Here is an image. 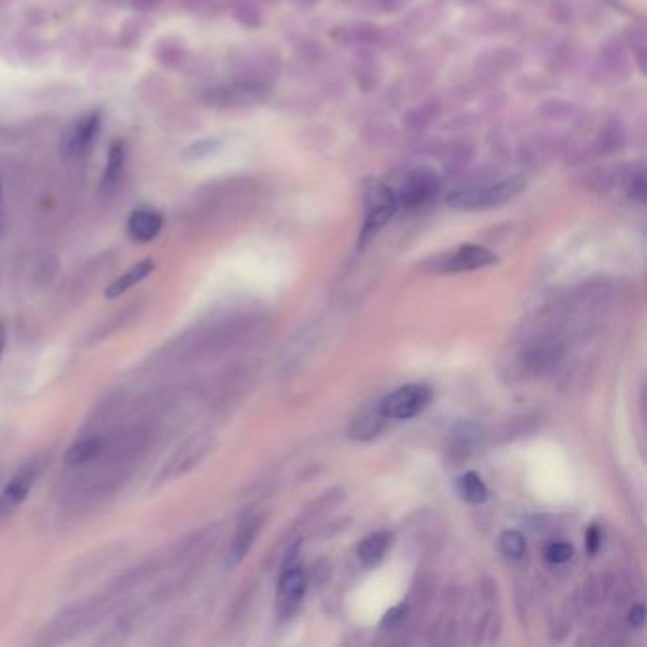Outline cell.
Masks as SVG:
<instances>
[{"label":"cell","mask_w":647,"mask_h":647,"mask_svg":"<svg viewBox=\"0 0 647 647\" xmlns=\"http://www.w3.org/2000/svg\"><path fill=\"white\" fill-rule=\"evenodd\" d=\"M164 226V217L156 209H137L130 215L128 221V236L137 243H148L156 240L158 234L162 232Z\"/></svg>","instance_id":"cell-8"},{"label":"cell","mask_w":647,"mask_h":647,"mask_svg":"<svg viewBox=\"0 0 647 647\" xmlns=\"http://www.w3.org/2000/svg\"><path fill=\"white\" fill-rule=\"evenodd\" d=\"M103 450H105V441L99 435L82 437L67 448L65 463L67 465H84V463L93 462L95 458L101 456Z\"/></svg>","instance_id":"cell-12"},{"label":"cell","mask_w":647,"mask_h":647,"mask_svg":"<svg viewBox=\"0 0 647 647\" xmlns=\"http://www.w3.org/2000/svg\"><path fill=\"white\" fill-rule=\"evenodd\" d=\"M6 342H8V331H6L4 323H0V361H2L4 352H6Z\"/></svg>","instance_id":"cell-21"},{"label":"cell","mask_w":647,"mask_h":647,"mask_svg":"<svg viewBox=\"0 0 647 647\" xmlns=\"http://www.w3.org/2000/svg\"><path fill=\"white\" fill-rule=\"evenodd\" d=\"M154 270H156V262L154 260H139L137 264L131 266L126 274H122L120 278H116L112 283H109V287L105 291V296L107 298H118V296L126 295L137 283L145 281Z\"/></svg>","instance_id":"cell-10"},{"label":"cell","mask_w":647,"mask_h":647,"mask_svg":"<svg viewBox=\"0 0 647 647\" xmlns=\"http://www.w3.org/2000/svg\"><path fill=\"white\" fill-rule=\"evenodd\" d=\"M389 545H391V534L388 532H376L365 537L357 549V556L359 562L365 568H376L388 553Z\"/></svg>","instance_id":"cell-11"},{"label":"cell","mask_w":647,"mask_h":647,"mask_svg":"<svg viewBox=\"0 0 647 647\" xmlns=\"http://www.w3.org/2000/svg\"><path fill=\"white\" fill-rule=\"evenodd\" d=\"M38 473H40L38 463L29 462L21 465L18 471L12 475V479L0 492V517L12 515L16 509L23 505V501L29 498V494L37 482Z\"/></svg>","instance_id":"cell-5"},{"label":"cell","mask_w":647,"mask_h":647,"mask_svg":"<svg viewBox=\"0 0 647 647\" xmlns=\"http://www.w3.org/2000/svg\"><path fill=\"white\" fill-rule=\"evenodd\" d=\"M500 549L501 553L509 558H522L524 553H526V541H524V536L520 532H515V530H507L503 532L500 537Z\"/></svg>","instance_id":"cell-16"},{"label":"cell","mask_w":647,"mask_h":647,"mask_svg":"<svg viewBox=\"0 0 647 647\" xmlns=\"http://www.w3.org/2000/svg\"><path fill=\"white\" fill-rule=\"evenodd\" d=\"M431 397V389L424 384H408L384 397L378 412L386 420H410L422 410H426L427 405L431 403Z\"/></svg>","instance_id":"cell-3"},{"label":"cell","mask_w":647,"mask_h":647,"mask_svg":"<svg viewBox=\"0 0 647 647\" xmlns=\"http://www.w3.org/2000/svg\"><path fill=\"white\" fill-rule=\"evenodd\" d=\"M524 188H526L524 179L509 177V179H501L494 183L460 188L448 196L446 204L456 211H467V213L486 211V209H494V207L511 202Z\"/></svg>","instance_id":"cell-1"},{"label":"cell","mask_w":647,"mask_h":647,"mask_svg":"<svg viewBox=\"0 0 647 647\" xmlns=\"http://www.w3.org/2000/svg\"><path fill=\"white\" fill-rule=\"evenodd\" d=\"M600 539H602V536H600V530H598L596 526H592L591 530H589V534H587V549H589V553H591V555H594V553L598 551V547H600Z\"/></svg>","instance_id":"cell-19"},{"label":"cell","mask_w":647,"mask_h":647,"mask_svg":"<svg viewBox=\"0 0 647 647\" xmlns=\"http://www.w3.org/2000/svg\"><path fill=\"white\" fill-rule=\"evenodd\" d=\"M363 198H365V221L361 230V245H365L370 238H374L393 219V215L399 209L395 192L378 179H370L365 183Z\"/></svg>","instance_id":"cell-2"},{"label":"cell","mask_w":647,"mask_h":647,"mask_svg":"<svg viewBox=\"0 0 647 647\" xmlns=\"http://www.w3.org/2000/svg\"><path fill=\"white\" fill-rule=\"evenodd\" d=\"M498 262V255L492 253L490 249L481 247V245H473V243H465L456 247L450 253H444L441 257L431 262V270L437 274H460V272H473V270H481V268H488L492 264Z\"/></svg>","instance_id":"cell-4"},{"label":"cell","mask_w":647,"mask_h":647,"mask_svg":"<svg viewBox=\"0 0 647 647\" xmlns=\"http://www.w3.org/2000/svg\"><path fill=\"white\" fill-rule=\"evenodd\" d=\"M259 530L260 517L257 513H249L247 517L241 518L238 530H236V536L232 539V545H230V551H228V566L230 568L238 566L241 560L247 556V553L251 551Z\"/></svg>","instance_id":"cell-9"},{"label":"cell","mask_w":647,"mask_h":647,"mask_svg":"<svg viewBox=\"0 0 647 647\" xmlns=\"http://www.w3.org/2000/svg\"><path fill=\"white\" fill-rule=\"evenodd\" d=\"M103 128V112L90 111L86 112L76 124L73 130L69 131L67 141H65V150L71 156H86L90 148L95 145L99 133Z\"/></svg>","instance_id":"cell-6"},{"label":"cell","mask_w":647,"mask_h":647,"mask_svg":"<svg viewBox=\"0 0 647 647\" xmlns=\"http://www.w3.org/2000/svg\"><path fill=\"white\" fill-rule=\"evenodd\" d=\"M384 422H386V418L376 410V414H367V416L359 418L353 424L350 435H352V439H355V441H370V439H374L382 431Z\"/></svg>","instance_id":"cell-15"},{"label":"cell","mask_w":647,"mask_h":647,"mask_svg":"<svg viewBox=\"0 0 647 647\" xmlns=\"http://www.w3.org/2000/svg\"><path fill=\"white\" fill-rule=\"evenodd\" d=\"M545 556L551 564H566L574 556V547L570 543H553L547 547Z\"/></svg>","instance_id":"cell-17"},{"label":"cell","mask_w":647,"mask_h":647,"mask_svg":"<svg viewBox=\"0 0 647 647\" xmlns=\"http://www.w3.org/2000/svg\"><path fill=\"white\" fill-rule=\"evenodd\" d=\"M126 158H128V147L124 141L116 139L112 141L109 147V154H107V164H105V173H103V185L114 186L118 183L124 166H126Z\"/></svg>","instance_id":"cell-13"},{"label":"cell","mask_w":647,"mask_h":647,"mask_svg":"<svg viewBox=\"0 0 647 647\" xmlns=\"http://www.w3.org/2000/svg\"><path fill=\"white\" fill-rule=\"evenodd\" d=\"M458 492L463 500L473 505H481L488 500V488L475 471H469L458 479Z\"/></svg>","instance_id":"cell-14"},{"label":"cell","mask_w":647,"mask_h":647,"mask_svg":"<svg viewBox=\"0 0 647 647\" xmlns=\"http://www.w3.org/2000/svg\"><path fill=\"white\" fill-rule=\"evenodd\" d=\"M8 230V215H6V198H4V181L0 175V240H4Z\"/></svg>","instance_id":"cell-18"},{"label":"cell","mask_w":647,"mask_h":647,"mask_svg":"<svg viewBox=\"0 0 647 647\" xmlns=\"http://www.w3.org/2000/svg\"><path fill=\"white\" fill-rule=\"evenodd\" d=\"M644 617H646V611L642 606H636L634 610L630 611V623L634 627H642L644 625Z\"/></svg>","instance_id":"cell-20"},{"label":"cell","mask_w":647,"mask_h":647,"mask_svg":"<svg viewBox=\"0 0 647 647\" xmlns=\"http://www.w3.org/2000/svg\"><path fill=\"white\" fill-rule=\"evenodd\" d=\"M306 594V574L300 568L285 570L279 579L278 610L281 617L289 619L300 608Z\"/></svg>","instance_id":"cell-7"}]
</instances>
